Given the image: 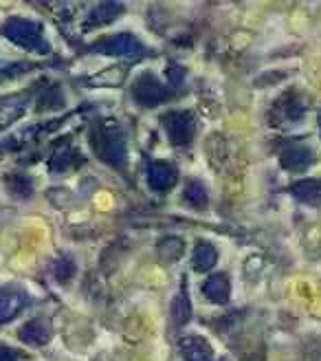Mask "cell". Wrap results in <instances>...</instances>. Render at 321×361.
Returning a JSON list of instances; mask_svg holds the SVG:
<instances>
[{"instance_id": "6da1fadb", "label": "cell", "mask_w": 321, "mask_h": 361, "mask_svg": "<svg viewBox=\"0 0 321 361\" xmlns=\"http://www.w3.org/2000/svg\"><path fill=\"white\" fill-rule=\"evenodd\" d=\"M91 141L99 159L115 168H123V164H126V139H123L115 121H103L95 126Z\"/></svg>"}, {"instance_id": "7a4b0ae2", "label": "cell", "mask_w": 321, "mask_h": 361, "mask_svg": "<svg viewBox=\"0 0 321 361\" xmlns=\"http://www.w3.org/2000/svg\"><path fill=\"white\" fill-rule=\"evenodd\" d=\"M3 35L7 40H11L13 44L23 47L27 51H33V53H49L51 47L49 42L44 40L42 35V29L38 23L33 20H25V18H11L3 25Z\"/></svg>"}, {"instance_id": "3957f363", "label": "cell", "mask_w": 321, "mask_h": 361, "mask_svg": "<svg viewBox=\"0 0 321 361\" xmlns=\"http://www.w3.org/2000/svg\"><path fill=\"white\" fill-rule=\"evenodd\" d=\"M91 49L95 53H103V56H121V58H128V60H141L146 56L144 44H141L130 33L113 35V38H106V40L93 44Z\"/></svg>"}, {"instance_id": "277c9868", "label": "cell", "mask_w": 321, "mask_h": 361, "mask_svg": "<svg viewBox=\"0 0 321 361\" xmlns=\"http://www.w3.org/2000/svg\"><path fill=\"white\" fill-rule=\"evenodd\" d=\"M132 97L137 104L150 108L163 102L168 97V90L152 73H141L132 84Z\"/></svg>"}, {"instance_id": "5b68a950", "label": "cell", "mask_w": 321, "mask_h": 361, "mask_svg": "<svg viewBox=\"0 0 321 361\" xmlns=\"http://www.w3.org/2000/svg\"><path fill=\"white\" fill-rule=\"evenodd\" d=\"M29 306V295L23 286L7 284L0 288V322L7 324Z\"/></svg>"}, {"instance_id": "8992f818", "label": "cell", "mask_w": 321, "mask_h": 361, "mask_svg": "<svg viewBox=\"0 0 321 361\" xmlns=\"http://www.w3.org/2000/svg\"><path fill=\"white\" fill-rule=\"evenodd\" d=\"M163 128L174 146H189L194 139V119L189 113H168L163 119Z\"/></svg>"}, {"instance_id": "52a82bcc", "label": "cell", "mask_w": 321, "mask_h": 361, "mask_svg": "<svg viewBox=\"0 0 321 361\" xmlns=\"http://www.w3.org/2000/svg\"><path fill=\"white\" fill-rule=\"evenodd\" d=\"M315 164V150L306 143H291L282 152V166L289 172H304Z\"/></svg>"}, {"instance_id": "ba28073f", "label": "cell", "mask_w": 321, "mask_h": 361, "mask_svg": "<svg viewBox=\"0 0 321 361\" xmlns=\"http://www.w3.org/2000/svg\"><path fill=\"white\" fill-rule=\"evenodd\" d=\"M178 172L168 161H150L148 166V183L156 192H168L176 185Z\"/></svg>"}, {"instance_id": "9c48e42d", "label": "cell", "mask_w": 321, "mask_h": 361, "mask_svg": "<svg viewBox=\"0 0 321 361\" xmlns=\"http://www.w3.org/2000/svg\"><path fill=\"white\" fill-rule=\"evenodd\" d=\"M29 104V95L27 93H15V95H7L0 99V128H9L13 121H18Z\"/></svg>"}, {"instance_id": "30bf717a", "label": "cell", "mask_w": 321, "mask_h": 361, "mask_svg": "<svg viewBox=\"0 0 321 361\" xmlns=\"http://www.w3.org/2000/svg\"><path fill=\"white\" fill-rule=\"evenodd\" d=\"M181 355L185 361H213L211 346L207 344V339L199 335H187L181 341Z\"/></svg>"}, {"instance_id": "8fae6325", "label": "cell", "mask_w": 321, "mask_h": 361, "mask_svg": "<svg viewBox=\"0 0 321 361\" xmlns=\"http://www.w3.org/2000/svg\"><path fill=\"white\" fill-rule=\"evenodd\" d=\"M18 337H20V341H25V344H29V346H44L51 339V326L44 319H31L20 331H18Z\"/></svg>"}, {"instance_id": "7c38bea8", "label": "cell", "mask_w": 321, "mask_h": 361, "mask_svg": "<svg viewBox=\"0 0 321 361\" xmlns=\"http://www.w3.org/2000/svg\"><path fill=\"white\" fill-rule=\"evenodd\" d=\"M203 293L213 304H227L229 302V293H231V286H229L227 276L225 274H216V276L207 278V282L203 284Z\"/></svg>"}, {"instance_id": "4fadbf2b", "label": "cell", "mask_w": 321, "mask_h": 361, "mask_svg": "<svg viewBox=\"0 0 321 361\" xmlns=\"http://www.w3.org/2000/svg\"><path fill=\"white\" fill-rule=\"evenodd\" d=\"M291 194L297 198L299 203L306 205H319L321 203V180L317 178H304L291 188Z\"/></svg>"}, {"instance_id": "5bb4252c", "label": "cell", "mask_w": 321, "mask_h": 361, "mask_svg": "<svg viewBox=\"0 0 321 361\" xmlns=\"http://www.w3.org/2000/svg\"><path fill=\"white\" fill-rule=\"evenodd\" d=\"M123 13V5L119 3H101L97 5L91 13H88V27H103V25H111L117 16Z\"/></svg>"}, {"instance_id": "9a60e30c", "label": "cell", "mask_w": 321, "mask_h": 361, "mask_svg": "<svg viewBox=\"0 0 321 361\" xmlns=\"http://www.w3.org/2000/svg\"><path fill=\"white\" fill-rule=\"evenodd\" d=\"M189 319H191V304H189L187 286L183 280L181 293H178L172 302V322H174V326H185Z\"/></svg>"}, {"instance_id": "2e32d148", "label": "cell", "mask_w": 321, "mask_h": 361, "mask_svg": "<svg viewBox=\"0 0 321 361\" xmlns=\"http://www.w3.org/2000/svg\"><path fill=\"white\" fill-rule=\"evenodd\" d=\"M218 260V251L207 240H199L194 249V269L196 271H209Z\"/></svg>"}, {"instance_id": "e0dca14e", "label": "cell", "mask_w": 321, "mask_h": 361, "mask_svg": "<svg viewBox=\"0 0 321 361\" xmlns=\"http://www.w3.org/2000/svg\"><path fill=\"white\" fill-rule=\"evenodd\" d=\"M185 201L196 209H205L209 205L207 190L201 180H189V183L185 185Z\"/></svg>"}, {"instance_id": "ac0fdd59", "label": "cell", "mask_w": 321, "mask_h": 361, "mask_svg": "<svg viewBox=\"0 0 321 361\" xmlns=\"http://www.w3.org/2000/svg\"><path fill=\"white\" fill-rule=\"evenodd\" d=\"M53 274H56V278H58L60 282L70 280V278H73V274H75V264H73V260H70V258H60V260L56 262V267H53Z\"/></svg>"}, {"instance_id": "d6986e66", "label": "cell", "mask_w": 321, "mask_h": 361, "mask_svg": "<svg viewBox=\"0 0 321 361\" xmlns=\"http://www.w3.org/2000/svg\"><path fill=\"white\" fill-rule=\"evenodd\" d=\"M9 190L13 192V194H18V196H23V198H27L29 194H31V183L25 178V176H11L9 178Z\"/></svg>"}, {"instance_id": "ffe728a7", "label": "cell", "mask_w": 321, "mask_h": 361, "mask_svg": "<svg viewBox=\"0 0 321 361\" xmlns=\"http://www.w3.org/2000/svg\"><path fill=\"white\" fill-rule=\"evenodd\" d=\"M168 78H170V82H172V86H178L183 82V78H185V73H183V68L181 66H170L168 68Z\"/></svg>"}, {"instance_id": "44dd1931", "label": "cell", "mask_w": 321, "mask_h": 361, "mask_svg": "<svg viewBox=\"0 0 321 361\" xmlns=\"http://www.w3.org/2000/svg\"><path fill=\"white\" fill-rule=\"evenodd\" d=\"M0 361H18V353L13 348L0 346Z\"/></svg>"}, {"instance_id": "7402d4cb", "label": "cell", "mask_w": 321, "mask_h": 361, "mask_svg": "<svg viewBox=\"0 0 321 361\" xmlns=\"http://www.w3.org/2000/svg\"><path fill=\"white\" fill-rule=\"evenodd\" d=\"M319 126H321V117H319Z\"/></svg>"}]
</instances>
